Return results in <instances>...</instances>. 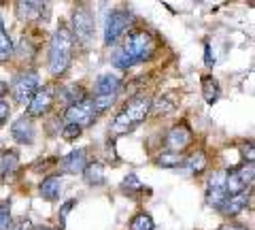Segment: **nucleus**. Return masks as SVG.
<instances>
[{
    "mask_svg": "<svg viewBox=\"0 0 255 230\" xmlns=\"http://www.w3.org/2000/svg\"><path fill=\"white\" fill-rule=\"evenodd\" d=\"M11 53H13V43H11L9 34H6L2 21H0V58H9Z\"/></svg>",
    "mask_w": 255,
    "mask_h": 230,
    "instance_id": "nucleus-26",
    "label": "nucleus"
},
{
    "mask_svg": "<svg viewBox=\"0 0 255 230\" xmlns=\"http://www.w3.org/2000/svg\"><path fill=\"white\" fill-rule=\"evenodd\" d=\"M187 166L191 169V173H194V175H200V173H204V169H206V156H204V152L191 154V156L187 158Z\"/></svg>",
    "mask_w": 255,
    "mask_h": 230,
    "instance_id": "nucleus-23",
    "label": "nucleus"
},
{
    "mask_svg": "<svg viewBox=\"0 0 255 230\" xmlns=\"http://www.w3.org/2000/svg\"><path fill=\"white\" fill-rule=\"evenodd\" d=\"M96 115H98V113H96L94 102L90 98H83L81 102H75V105H70L66 109V113H64V117H66V124H75V126H79V128L94 124Z\"/></svg>",
    "mask_w": 255,
    "mask_h": 230,
    "instance_id": "nucleus-6",
    "label": "nucleus"
},
{
    "mask_svg": "<svg viewBox=\"0 0 255 230\" xmlns=\"http://www.w3.org/2000/svg\"><path fill=\"white\" fill-rule=\"evenodd\" d=\"M70 34H73V38H77V41L83 43V45L90 43V38L94 36V15L85 4L77 6L75 17H73V32Z\"/></svg>",
    "mask_w": 255,
    "mask_h": 230,
    "instance_id": "nucleus-5",
    "label": "nucleus"
},
{
    "mask_svg": "<svg viewBox=\"0 0 255 230\" xmlns=\"http://www.w3.org/2000/svg\"><path fill=\"white\" fill-rule=\"evenodd\" d=\"M191 139H194V134H191V128L187 124H177V126H172L170 132H168V137H166V145H168V152H177L181 154L183 149H185Z\"/></svg>",
    "mask_w": 255,
    "mask_h": 230,
    "instance_id": "nucleus-11",
    "label": "nucleus"
},
{
    "mask_svg": "<svg viewBox=\"0 0 255 230\" xmlns=\"http://www.w3.org/2000/svg\"><path fill=\"white\" fill-rule=\"evenodd\" d=\"M128 23H130V13L128 11H124V9L111 11L107 17V26H105V43L107 45L115 43L117 38L126 32Z\"/></svg>",
    "mask_w": 255,
    "mask_h": 230,
    "instance_id": "nucleus-8",
    "label": "nucleus"
},
{
    "mask_svg": "<svg viewBox=\"0 0 255 230\" xmlns=\"http://www.w3.org/2000/svg\"><path fill=\"white\" fill-rule=\"evenodd\" d=\"M15 230H32V222L30 220H21L17 226H15Z\"/></svg>",
    "mask_w": 255,
    "mask_h": 230,
    "instance_id": "nucleus-33",
    "label": "nucleus"
},
{
    "mask_svg": "<svg viewBox=\"0 0 255 230\" xmlns=\"http://www.w3.org/2000/svg\"><path fill=\"white\" fill-rule=\"evenodd\" d=\"M122 190L126 194H140V192H149L147 186L140 184V179L134 173H128V177L122 181Z\"/></svg>",
    "mask_w": 255,
    "mask_h": 230,
    "instance_id": "nucleus-21",
    "label": "nucleus"
},
{
    "mask_svg": "<svg viewBox=\"0 0 255 230\" xmlns=\"http://www.w3.org/2000/svg\"><path fill=\"white\" fill-rule=\"evenodd\" d=\"M155 162L159 166H166V169H172V166H179L183 162V156L177 152H162L155 158Z\"/></svg>",
    "mask_w": 255,
    "mask_h": 230,
    "instance_id": "nucleus-22",
    "label": "nucleus"
},
{
    "mask_svg": "<svg viewBox=\"0 0 255 230\" xmlns=\"http://www.w3.org/2000/svg\"><path fill=\"white\" fill-rule=\"evenodd\" d=\"M151 109V100L147 96H136L132 98L128 105L122 109V113L115 117V122L111 124V134H128L136 128L138 124L145 122V117Z\"/></svg>",
    "mask_w": 255,
    "mask_h": 230,
    "instance_id": "nucleus-3",
    "label": "nucleus"
},
{
    "mask_svg": "<svg viewBox=\"0 0 255 230\" xmlns=\"http://www.w3.org/2000/svg\"><path fill=\"white\" fill-rule=\"evenodd\" d=\"M219 92H221V88H219L217 79H215L213 75H204L202 77V94H204V100L209 102V105H213V102L219 98Z\"/></svg>",
    "mask_w": 255,
    "mask_h": 230,
    "instance_id": "nucleus-17",
    "label": "nucleus"
},
{
    "mask_svg": "<svg viewBox=\"0 0 255 230\" xmlns=\"http://www.w3.org/2000/svg\"><path fill=\"white\" fill-rule=\"evenodd\" d=\"M221 230H247V228H243V226H232V224H228V226H223Z\"/></svg>",
    "mask_w": 255,
    "mask_h": 230,
    "instance_id": "nucleus-34",
    "label": "nucleus"
},
{
    "mask_svg": "<svg viewBox=\"0 0 255 230\" xmlns=\"http://www.w3.org/2000/svg\"><path fill=\"white\" fill-rule=\"evenodd\" d=\"M119 85H122V79L117 75H100L96 79V96H113V94H117Z\"/></svg>",
    "mask_w": 255,
    "mask_h": 230,
    "instance_id": "nucleus-14",
    "label": "nucleus"
},
{
    "mask_svg": "<svg viewBox=\"0 0 255 230\" xmlns=\"http://www.w3.org/2000/svg\"><path fill=\"white\" fill-rule=\"evenodd\" d=\"M153 228H155V224L149 213H138V216H134L130 222V230H153Z\"/></svg>",
    "mask_w": 255,
    "mask_h": 230,
    "instance_id": "nucleus-24",
    "label": "nucleus"
},
{
    "mask_svg": "<svg viewBox=\"0 0 255 230\" xmlns=\"http://www.w3.org/2000/svg\"><path fill=\"white\" fill-rule=\"evenodd\" d=\"M6 90H9V88H6V83H4V81H0V98H2L4 94H6Z\"/></svg>",
    "mask_w": 255,
    "mask_h": 230,
    "instance_id": "nucleus-35",
    "label": "nucleus"
},
{
    "mask_svg": "<svg viewBox=\"0 0 255 230\" xmlns=\"http://www.w3.org/2000/svg\"><path fill=\"white\" fill-rule=\"evenodd\" d=\"M251 184H253V162L243 164L241 169H236L232 173H226V192H228V196L249 192L247 188H251Z\"/></svg>",
    "mask_w": 255,
    "mask_h": 230,
    "instance_id": "nucleus-4",
    "label": "nucleus"
},
{
    "mask_svg": "<svg viewBox=\"0 0 255 230\" xmlns=\"http://www.w3.org/2000/svg\"><path fill=\"white\" fill-rule=\"evenodd\" d=\"M75 203H77V201H68V203H64V205H62V211H60V228L64 226V222H66V216H68L70 211H73Z\"/></svg>",
    "mask_w": 255,
    "mask_h": 230,
    "instance_id": "nucleus-30",
    "label": "nucleus"
},
{
    "mask_svg": "<svg viewBox=\"0 0 255 230\" xmlns=\"http://www.w3.org/2000/svg\"><path fill=\"white\" fill-rule=\"evenodd\" d=\"M73 45H75V38L66 26H60L55 30V34L51 38V47H49L51 75H62L70 66V62H73Z\"/></svg>",
    "mask_w": 255,
    "mask_h": 230,
    "instance_id": "nucleus-2",
    "label": "nucleus"
},
{
    "mask_svg": "<svg viewBox=\"0 0 255 230\" xmlns=\"http://www.w3.org/2000/svg\"><path fill=\"white\" fill-rule=\"evenodd\" d=\"M155 51V43L153 36L145 30H134L126 36L124 47L113 55V64L119 68H128L132 64H138V62L151 58V53Z\"/></svg>",
    "mask_w": 255,
    "mask_h": 230,
    "instance_id": "nucleus-1",
    "label": "nucleus"
},
{
    "mask_svg": "<svg viewBox=\"0 0 255 230\" xmlns=\"http://www.w3.org/2000/svg\"><path fill=\"white\" fill-rule=\"evenodd\" d=\"M17 15L21 19H34L43 15V4L41 2H19L17 4Z\"/></svg>",
    "mask_w": 255,
    "mask_h": 230,
    "instance_id": "nucleus-20",
    "label": "nucleus"
},
{
    "mask_svg": "<svg viewBox=\"0 0 255 230\" xmlns=\"http://www.w3.org/2000/svg\"><path fill=\"white\" fill-rule=\"evenodd\" d=\"M11 134L21 145H32V143H34V124H32L28 115H23L11 126Z\"/></svg>",
    "mask_w": 255,
    "mask_h": 230,
    "instance_id": "nucleus-12",
    "label": "nucleus"
},
{
    "mask_svg": "<svg viewBox=\"0 0 255 230\" xmlns=\"http://www.w3.org/2000/svg\"><path fill=\"white\" fill-rule=\"evenodd\" d=\"M204 51H206V55H204V62H206V66H213V62H215V58L211 55V45L206 43L204 45Z\"/></svg>",
    "mask_w": 255,
    "mask_h": 230,
    "instance_id": "nucleus-32",
    "label": "nucleus"
},
{
    "mask_svg": "<svg viewBox=\"0 0 255 230\" xmlns=\"http://www.w3.org/2000/svg\"><path fill=\"white\" fill-rule=\"evenodd\" d=\"M81 130L83 128H79V126H75V124H66L64 126V130H62V137L66 141H73V139H77L79 134H81Z\"/></svg>",
    "mask_w": 255,
    "mask_h": 230,
    "instance_id": "nucleus-28",
    "label": "nucleus"
},
{
    "mask_svg": "<svg viewBox=\"0 0 255 230\" xmlns=\"http://www.w3.org/2000/svg\"><path fill=\"white\" fill-rule=\"evenodd\" d=\"M19 169V156L17 152H4L2 154V164H0V171H2V179L6 181L11 175H15Z\"/></svg>",
    "mask_w": 255,
    "mask_h": 230,
    "instance_id": "nucleus-18",
    "label": "nucleus"
},
{
    "mask_svg": "<svg viewBox=\"0 0 255 230\" xmlns=\"http://www.w3.org/2000/svg\"><path fill=\"white\" fill-rule=\"evenodd\" d=\"M172 109H174V105H170L168 98H166V96H159L157 100L151 102V109H149V111H153V115H166V113H170Z\"/></svg>",
    "mask_w": 255,
    "mask_h": 230,
    "instance_id": "nucleus-25",
    "label": "nucleus"
},
{
    "mask_svg": "<svg viewBox=\"0 0 255 230\" xmlns=\"http://www.w3.org/2000/svg\"><path fill=\"white\" fill-rule=\"evenodd\" d=\"M83 177L90 186H100L102 181H105V166H102L100 162H92L85 166L83 171Z\"/></svg>",
    "mask_w": 255,
    "mask_h": 230,
    "instance_id": "nucleus-19",
    "label": "nucleus"
},
{
    "mask_svg": "<svg viewBox=\"0 0 255 230\" xmlns=\"http://www.w3.org/2000/svg\"><path fill=\"white\" fill-rule=\"evenodd\" d=\"M11 113V107H9V102L0 98V124H4L6 122V117H9Z\"/></svg>",
    "mask_w": 255,
    "mask_h": 230,
    "instance_id": "nucleus-31",
    "label": "nucleus"
},
{
    "mask_svg": "<svg viewBox=\"0 0 255 230\" xmlns=\"http://www.w3.org/2000/svg\"><path fill=\"white\" fill-rule=\"evenodd\" d=\"M38 192H41V196L45 198V201H58L60 192H62V181H60V177H55V175L45 177L41 181V186H38Z\"/></svg>",
    "mask_w": 255,
    "mask_h": 230,
    "instance_id": "nucleus-16",
    "label": "nucleus"
},
{
    "mask_svg": "<svg viewBox=\"0 0 255 230\" xmlns=\"http://www.w3.org/2000/svg\"><path fill=\"white\" fill-rule=\"evenodd\" d=\"M38 92V75L28 70L17 77V81L13 83V98L19 102V105H28L32 100V96Z\"/></svg>",
    "mask_w": 255,
    "mask_h": 230,
    "instance_id": "nucleus-7",
    "label": "nucleus"
},
{
    "mask_svg": "<svg viewBox=\"0 0 255 230\" xmlns=\"http://www.w3.org/2000/svg\"><path fill=\"white\" fill-rule=\"evenodd\" d=\"M11 224V209H9V205H2L0 207V230H6Z\"/></svg>",
    "mask_w": 255,
    "mask_h": 230,
    "instance_id": "nucleus-29",
    "label": "nucleus"
},
{
    "mask_svg": "<svg viewBox=\"0 0 255 230\" xmlns=\"http://www.w3.org/2000/svg\"><path fill=\"white\" fill-rule=\"evenodd\" d=\"M228 198L226 192V173L219 171V173H213L211 179H209V188H206V203L211 207H221V203Z\"/></svg>",
    "mask_w": 255,
    "mask_h": 230,
    "instance_id": "nucleus-10",
    "label": "nucleus"
},
{
    "mask_svg": "<svg viewBox=\"0 0 255 230\" xmlns=\"http://www.w3.org/2000/svg\"><path fill=\"white\" fill-rule=\"evenodd\" d=\"M92 102H94L96 113H102V111H107V109L115 102V94H113V96H94Z\"/></svg>",
    "mask_w": 255,
    "mask_h": 230,
    "instance_id": "nucleus-27",
    "label": "nucleus"
},
{
    "mask_svg": "<svg viewBox=\"0 0 255 230\" xmlns=\"http://www.w3.org/2000/svg\"><path fill=\"white\" fill-rule=\"evenodd\" d=\"M62 171L68 173V175H77V173H83L87 166V158H85V149H77V152H70L68 156H64V160L60 162Z\"/></svg>",
    "mask_w": 255,
    "mask_h": 230,
    "instance_id": "nucleus-13",
    "label": "nucleus"
},
{
    "mask_svg": "<svg viewBox=\"0 0 255 230\" xmlns=\"http://www.w3.org/2000/svg\"><path fill=\"white\" fill-rule=\"evenodd\" d=\"M53 96H55V90L51 88V85H47V88L38 90L34 96H32V100L28 102V117H30V120H32V117L45 115L47 111L53 107Z\"/></svg>",
    "mask_w": 255,
    "mask_h": 230,
    "instance_id": "nucleus-9",
    "label": "nucleus"
},
{
    "mask_svg": "<svg viewBox=\"0 0 255 230\" xmlns=\"http://www.w3.org/2000/svg\"><path fill=\"white\" fill-rule=\"evenodd\" d=\"M247 203H249V192H243V194H236V196H228L226 201L221 203V207L219 211L223 213V216H238L245 207H247Z\"/></svg>",
    "mask_w": 255,
    "mask_h": 230,
    "instance_id": "nucleus-15",
    "label": "nucleus"
}]
</instances>
